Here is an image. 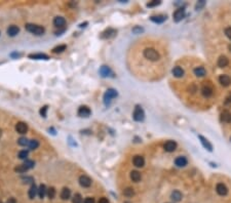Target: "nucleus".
Returning <instances> with one entry per match:
<instances>
[{"label":"nucleus","mask_w":231,"mask_h":203,"mask_svg":"<svg viewBox=\"0 0 231 203\" xmlns=\"http://www.w3.org/2000/svg\"><path fill=\"white\" fill-rule=\"evenodd\" d=\"M225 34H226V36L229 38V39H231V27L225 29Z\"/></svg>","instance_id":"37998d69"},{"label":"nucleus","mask_w":231,"mask_h":203,"mask_svg":"<svg viewBox=\"0 0 231 203\" xmlns=\"http://www.w3.org/2000/svg\"><path fill=\"white\" fill-rule=\"evenodd\" d=\"M124 203H130V202H128V201H126V202H124Z\"/></svg>","instance_id":"6e6d98bb"},{"label":"nucleus","mask_w":231,"mask_h":203,"mask_svg":"<svg viewBox=\"0 0 231 203\" xmlns=\"http://www.w3.org/2000/svg\"><path fill=\"white\" fill-rule=\"evenodd\" d=\"M143 54H144V56L147 60H149V61H151V62H156L160 58V56H159L158 52H156L155 49L151 48V47L145 48L144 52H143Z\"/></svg>","instance_id":"f257e3e1"},{"label":"nucleus","mask_w":231,"mask_h":203,"mask_svg":"<svg viewBox=\"0 0 231 203\" xmlns=\"http://www.w3.org/2000/svg\"><path fill=\"white\" fill-rule=\"evenodd\" d=\"M6 203H17V200H16L14 198H10L8 200H7Z\"/></svg>","instance_id":"de8ad7c7"},{"label":"nucleus","mask_w":231,"mask_h":203,"mask_svg":"<svg viewBox=\"0 0 231 203\" xmlns=\"http://www.w3.org/2000/svg\"><path fill=\"white\" fill-rule=\"evenodd\" d=\"M38 194V189H37V187L35 186V184H32V186H31V188H30V190H29V193H28V195H29V198L30 199H34L35 198V196Z\"/></svg>","instance_id":"4be33fe9"},{"label":"nucleus","mask_w":231,"mask_h":203,"mask_svg":"<svg viewBox=\"0 0 231 203\" xmlns=\"http://www.w3.org/2000/svg\"><path fill=\"white\" fill-rule=\"evenodd\" d=\"M16 130H17L18 133L24 134V133H26L28 131V125L25 122H18L17 125H16Z\"/></svg>","instance_id":"1a4fd4ad"},{"label":"nucleus","mask_w":231,"mask_h":203,"mask_svg":"<svg viewBox=\"0 0 231 203\" xmlns=\"http://www.w3.org/2000/svg\"><path fill=\"white\" fill-rule=\"evenodd\" d=\"M194 74L197 77H202V76H205L207 74V71H205V69L203 67H196L194 69Z\"/></svg>","instance_id":"bb28decb"},{"label":"nucleus","mask_w":231,"mask_h":203,"mask_svg":"<svg viewBox=\"0 0 231 203\" xmlns=\"http://www.w3.org/2000/svg\"><path fill=\"white\" fill-rule=\"evenodd\" d=\"M115 34H116V30H114V29H112V28H109V29H106L104 32H102L101 38L102 39H109V38L115 36Z\"/></svg>","instance_id":"6e6552de"},{"label":"nucleus","mask_w":231,"mask_h":203,"mask_svg":"<svg viewBox=\"0 0 231 203\" xmlns=\"http://www.w3.org/2000/svg\"><path fill=\"white\" fill-rule=\"evenodd\" d=\"M187 158L184 156H179L176 158L175 160V164L178 166V167H184V166L187 165Z\"/></svg>","instance_id":"4468645a"},{"label":"nucleus","mask_w":231,"mask_h":203,"mask_svg":"<svg viewBox=\"0 0 231 203\" xmlns=\"http://www.w3.org/2000/svg\"><path fill=\"white\" fill-rule=\"evenodd\" d=\"M123 195L126 197H132L135 195V191L132 188L128 187L126 188V189H124V191H123Z\"/></svg>","instance_id":"473e14b6"},{"label":"nucleus","mask_w":231,"mask_h":203,"mask_svg":"<svg viewBox=\"0 0 231 203\" xmlns=\"http://www.w3.org/2000/svg\"><path fill=\"white\" fill-rule=\"evenodd\" d=\"M28 170L26 168V166L24 165V164H22V165H20L19 167H17L16 168V171H18V172H21V173H23V172H26V171Z\"/></svg>","instance_id":"ea45409f"},{"label":"nucleus","mask_w":231,"mask_h":203,"mask_svg":"<svg viewBox=\"0 0 231 203\" xmlns=\"http://www.w3.org/2000/svg\"><path fill=\"white\" fill-rule=\"evenodd\" d=\"M29 142L30 141L28 140L27 138H20L19 141H18V144H19L20 146H23V147H26V146L29 145Z\"/></svg>","instance_id":"c9c22d12"},{"label":"nucleus","mask_w":231,"mask_h":203,"mask_svg":"<svg viewBox=\"0 0 231 203\" xmlns=\"http://www.w3.org/2000/svg\"><path fill=\"white\" fill-rule=\"evenodd\" d=\"M150 20L154 23L161 24L166 20V16H163V14H158V16H152L150 18Z\"/></svg>","instance_id":"f3484780"},{"label":"nucleus","mask_w":231,"mask_h":203,"mask_svg":"<svg viewBox=\"0 0 231 203\" xmlns=\"http://www.w3.org/2000/svg\"><path fill=\"white\" fill-rule=\"evenodd\" d=\"M100 74H101L102 77H108L109 75L111 74V70L108 66H102L101 69H100Z\"/></svg>","instance_id":"412c9836"},{"label":"nucleus","mask_w":231,"mask_h":203,"mask_svg":"<svg viewBox=\"0 0 231 203\" xmlns=\"http://www.w3.org/2000/svg\"><path fill=\"white\" fill-rule=\"evenodd\" d=\"M219 81L223 86H228L229 84L231 83V79L228 75H221L219 77Z\"/></svg>","instance_id":"a211bd4d"},{"label":"nucleus","mask_w":231,"mask_h":203,"mask_svg":"<svg viewBox=\"0 0 231 203\" xmlns=\"http://www.w3.org/2000/svg\"><path fill=\"white\" fill-rule=\"evenodd\" d=\"M19 32H20V28L18 26H16V25H12V26H10L7 28V34H8V36H10V37H14V36L18 35Z\"/></svg>","instance_id":"ddd939ff"},{"label":"nucleus","mask_w":231,"mask_h":203,"mask_svg":"<svg viewBox=\"0 0 231 203\" xmlns=\"http://www.w3.org/2000/svg\"><path fill=\"white\" fill-rule=\"evenodd\" d=\"M198 138H199V140H200V142L202 143L203 147H205V149H208L209 151H212V150H213V146L211 145V143L209 142V141L207 140V139H205V138H203L202 135H199V136H198Z\"/></svg>","instance_id":"393cba45"},{"label":"nucleus","mask_w":231,"mask_h":203,"mask_svg":"<svg viewBox=\"0 0 231 203\" xmlns=\"http://www.w3.org/2000/svg\"><path fill=\"white\" fill-rule=\"evenodd\" d=\"M160 4V1H156V0H154L153 2H150L147 4V6L148 7H153V6H156V5Z\"/></svg>","instance_id":"79ce46f5"},{"label":"nucleus","mask_w":231,"mask_h":203,"mask_svg":"<svg viewBox=\"0 0 231 203\" xmlns=\"http://www.w3.org/2000/svg\"><path fill=\"white\" fill-rule=\"evenodd\" d=\"M176 148H177V144L174 141H168L164 144V146H163V149L166 152H174L176 150Z\"/></svg>","instance_id":"9b49d317"},{"label":"nucleus","mask_w":231,"mask_h":203,"mask_svg":"<svg viewBox=\"0 0 231 203\" xmlns=\"http://www.w3.org/2000/svg\"><path fill=\"white\" fill-rule=\"evenodd\" d=\"M71 197V190L68 189V188H64L61 192V198L63 200H68Z\"/></svg>","instance_id":"a878e982"},{"label":"nucleus","mask_w":231,"mask_h":203,"mask_svg":"<svg viewBox=\"0 0 231 203\" xmlns=\"http://www.w3.org/2000/svg\"><path fill=\"white\" fill-rule=\"evenodd\" d=\"M26 30L28 32L32 33L34 35H37V36H40L43 35L45 32V29L41 26H38V25H34V24H27L26 26H25Z\"/></svg>","instance_id":"f03ea898"},{"label":"nucleus","mask_w":231,"mask_h":203,"mask_svg":"<svg viewBox=\"0 0 231 203\" xmlns=\"http://www.w3.org/2000/svg\"><path fill=\"white\" fill-rule=\"evenodd\" d=\"M221 120L225 123H230L231 122V113L229 111H223L221 114Z\"/></svg>","instance_id":"6ab92c4d"},{"label":"nucleus","mask_w":231,"mask_h":203,"mask_svg":"<svg viewBox=\"0 0 231 203\" xmlns=\"http://www.w3.org/2000/svg\"><path fill=\"white\" fill-rule=\"evenodd\" d=\"M216 191H217V193L219 194V195H221V196H225V195H227V193H228L227 187L224 184H222V183H219V184L216 186Z\"/></svg>","instance_id":"9d476101"},{"label":"nucleus","mask_w":231,"mask_h":203,"mask_svg":"<svg viewBox=\"0 0 231 203\" xmlns=\"http://www.w3.org/2000/svg\"><path fill=\"white\" fill-rule=\"evenodd\" d=\"M185 16V10L184 8H179L174 12V20L176 22H180Z\"/></svg>","instance_id":"f8f14e48"},{"label":"nucleus","mask_w":231,"mask_h":203,"mask_svg":"<svg viewBox=\"0 0 231 203\" xmlns=\"http://www.w3.org/2000/svg\"><path fill=\"white\" fill-rule=\"evenodd\" d=\"M189 90H191V92L193 94L194 91H196V86L195 85H191V88H189Z\"/></svg>","instance_id":"09e8293b"},{"label":"nucleus","mask_w":231,"mask_h":203,"mask_svg":"<svg viewBox=\"0 0 231 203\" xmlns=\"http://www.w3.org/2000/svg\"><path fill=\"white\" fill-rule=\"evenodd\" d=\"M171 198L173 199L174 201H176V202H179L180 200L182 199V194L180 191H173L172 194H171Z\"/></svg>","instance_id":"c85d7f7f"},{"label":"nucleus","mask_w":231,"mask_h":203,"mask_svg":"<svg viewBox=\"0 0 231 203\" xmlns=\"http://www.w3.org/2000/svg\"><path fill=\"white\" fill-rule=\"evenodd\" d=\"M47 110H48V107H47V106H43V107L41 108L40 111H39V113H40L41 117H43V118H45V117H46Z\"/></svg>","instance_id":"58836bf2"},{"label":"nucleus","mask_w":231,"mask_h":203,"mask_svg":"<svg viewBox=\"0 0 231 203\" xmlns=\"http://www.w3.org/2000/svg\"><path fill=\"white\" fill-rule=\"evenodd\" d=\"M231 102V96H229V98H227V100H226V104L230 103Z\"/></svg>","instance_id":"603ef678"},{"label":"nucleus","mask_w":231,"mask_h":203,"mask_svg":"<svg viewBox=\"0 0 231 203\" xmlns=\"http://www.w3.org/2000/svg\"><path fill=\"white\" fill-rule=\"evenodd\" d=\"M84 203H94V199L92 197H87V198H85Z\"/></svg>","instance_id":"a18cd8bd"},{"label":"nucleus","mask_w":231,"mask_h":203,"mask_svg":"<svg viewBox=\"0 0 231 203\" xmlns=\"http://www.w3.org/2000/svg\"><path fill=\"white\" fill-rule=\"evenodd\" d=\"M132 118H134L136 121H143L145 118V113L144 110L142 109V107L140 106H136L134 111V114H132Z\"/></svg>","instance_id":"20e7f679"},{"label":"nucleus","mask_w":231,"mask_h":203,"mask_svg":"<svg viewBox=\"0 0 231 203\" xmlns=\"http://www.w3.org/2000/svg\"><path fill=\"white\" fill-rule=\"evenodd\" d=\"M87 24H88V23H87V22H85V23H83V24H80V25H79V27H80V28H85Z\"/></svg>","instance_id":"8fccbe9b"},{"label":"nucleus","mask_w":231,"mask_h":203,"mask_svg":"<svg viewBox=\"0 0 231 203\" xmlns=\"http://www.w3.org/2000/svg\"><path fill=\"white\" fill-rule=\"evenodd\" d=\"M229 64V60L227 58V56H221L219 58H218V66L220 68H224L226 67L227 65Z\"/></svg>","instance_id":"aec40b11"},{"label":"nucleus","mask_w":231,"mask_h":203,"mask_svg":"<svg viewBox=\"0 0 231 203\" xmlns=\"http://www.w3.org/2000/svg\"><path fill=\"white\" fill-rule=\"evenodd\" d=\"M92 181L90 177H87V175L83 174L79 177V184H80L81 187L83 188H88L90 187V185H92Z\"/></svg>","instance_id":"423d86ee"},{"label":"nucleus","mask_w":231,"mask_h":203,"mask_svg":"<svg viewBox=\"0 0 231 203\" xmlns=\"http://www.w3.org/2000/svg\"><path fill=\"white\" fill-rule=\"evenodd\" d=\"M132 163L136 167H143L145 164V159L141 155H136L132 159Z\"/></svg>","instance_id":"0eeeda50"},{"label":"nucleus","mask_w":231,"mask_h":203,"mask_svg":"<svg viewBox=\"0 0 231 203\" xmlns=\"http://www.w3.org/2000/svg\"><path fill=\"white\" fill-rule=\"evenodd\" d=\"M173 74H174L175 77L180 78L184 75V70L180 67H175L174 69H173Z\"/></svg>","instance_id":"cd10ccee"},{"label":"nucleus","mask_w":231,"mask_h":203,"mask_svg":"<svg viewBox=\"0 0 231 203\" xmlns=\"http://www.w3.org/2000/svg\"><path fill=\"white\" fill-rule=\"evenodd\" d=\"M21 54H17V52H14V54H12V56H20Z\"/></svg>","instance_id":"3c124183"},{"label":"nucleus","mask_w":231,"mask_h":203,"mask_svg":"<svg viewBox=\"0 0 231 203\" xmlns=\"http://www.w3.org/2000/svg\"><path fill=\"white\" fill-rule=\"evenodd\" d=\"M201 92H202L203 96L209 98V96H211L213 94V88L211 86H209V85H205L202 87V89H201Z\"/></svg>","instance_id":"b1692460"},{"label":"nucleus","mask_w":231,"mask_h":203,"mask_svg":"<svg viewBox=\"0 0 231 203\" xmlns=\"http://www.w3.org/2000/svg\"><path fill=\"white\" fill-rule=\"evenodd\" d=\"M66 48H67V45H65V44L58 45V46L52 48V52H54V54H61L64 50H66Z\"/></svg>","instance_id":"7c9ffc66"},{"label":"nucleus","mask_w":231,"mask_h":203,"mask_svg":"<svg viewBox=\"0 0 231 203\" xmlns=\"http://www.w3.org/2000/svg\"><path fill=\"white\" fill-rule=\"evenodd\" d=\"M130 180L132 181V182L135 183H138L141 181V173L139 172V171L137 170H132V172H130Z\"/></svg>","instance_id":"5701e85b"},{"label":"nucleus","mask_w":231,"mask_h":203,"mask_svg":"<svg viewBox=\"0 0 231 203\" xmlns=\"http://www.w3.org/2000/svg\"><path fill=\"white\" fill-rule=\"evenodd\" d=\"M29 153L26 150H23V151L19 152V158L22 159V160H27V157H28Z\"/></svg>","instance_id":"e433bc0d"},{"label":"nucleus","mask_w":231,"mask_h":203,"mask_svg":"<svg viewBox=\"0 0 231 203\" xmlns=\"http://www.w3.org/2000/svg\"><path fill=\"white\" fill-rule=\"evenodd\" d=\"M24 165L26 166L27 169H31V168H33L34 165H35V163H34V161H32V160H25V162H24Z\"/></svg>","instance_id":"4c0bfd02"},{"label":"nucleus","mask_w":231,"mask_h":203,"mask_svg":"<svg viewBox=\"0 0 231 203\" xmlns=\"http://www.w3.org/2000/svg\"><path fill=\"white\" fill-rule=\"evenodd\" d=\"M46 193H47V189H46V187H45V185H40L39 188H38V195H39V197H40L41 199L44 198Z\"/></svg>","instance_id":"c756f323"},{"label":"nucleus","mask_w":231,"mask_h":203,"mask_svg":"<svg viewBox=\"0 0 231 203\" xmlns=\"http://www.w3.org/2000/svg\"><path fill=\"white\" fill-rule=\"evenodd\" d=\"M0 203H2V202H0Z\"/></svg>","instance_id":"4d7b16f0"},{"label":"nucleus","mask_w":231,"mask_h":203,"mask_svg":"<svg viewBox=\"0 0 231 203\" xmlns=\"http://www.w3.org/2000/svg\"><path fill=\"white\" fill-rule=\"evenodd\" d=\"M83 199H82V196H81L80 194H75L73 196V198H72V203H82Z\"/></svg>","instance_id":"72a5a7b5"},{"label":"nucleus","mask_w":231,"mask_h":203,"mask_svg":"<svg viewBox=\"0 0 231 203\" xmlns=\"http://www.w3.org/2000/svg\"><path fill=\"white\" fill-rule=\"evenodd\" d=\"M28 147L30 148L31 150H35V149H37V148L39 147V142H38L37 140H31L30 142H29Z\"/></svg>","instance_id":"2f4dec72"},{"label":"nucleus","mask_w":231,"mask_h":203,"mask_svg":"<svg viewBox=\"0 0 231 203\" xmlns=\"http://www.w3.org/2000/svg\"><path fill=\"white\" fill-rule=\"evenodd\" d=\"M66 24V20L64 19L63 16H56L54 19V25L58 28H62V27L65 26Z\"/></svg>","instance_id":"2eb2a0df"},{"label":"nucleus","mask_w":231,"mask_h":203,"mask_svg":"<svg viewBox=\"0 0 231 203\" xmlns=\"http://www.w3.org/2000/svg\"><path fill=\"white\" fill-rule=\"evenodd\" d=\"M98 203H110V202H109V200H108V199H107V198H105V197H103V198H101V199H100V200H99V202H98Z\"/></svg>","instance_id":"49530a36"},{"label":"nucleus","mask_w":231,"mask_h":203,"mask_svg":"<svg viewBox=\"0 0 231 203\" xmlns=\"http://www.w3.org/2000/svg\"><path fill=\"white\" fill-rule=\"evenodd\" d=\"M46 195L48 196L50 199H54V196H56V189L54 187H50V189H47V193Z\"/></svg>","instance_id":"f704fd0d"},{"label":"nucleus","mask_w":231,"mask_h":203,"mask_svg":"<svg viewBox=\"0 0 231 203\" xmlns=\"http://www.w3.org/2000/svg\"><path fill=\"white\" fill-rule=\"evenodd\" d=\"M132 32H134L135 34H140L141 32H143V28H141V27H135V28L132 29Z\"/></svg>","instance_id":"a19ab883"},{"label":"nucleus","mask_w":231,"mask_h":203,"mask_svg":"<svg viewBox=\"0 0 231 203\" xmlns=\"http://www.w3.org/2000/svg\"><path fill=\"white\" fill-rule=\"evenodd\" d=\"M229 50L231 52V45H229Z\"/></svg>","instance_id":"5fc2aeb1"},{"label":"nucleus","mask_w":231,"mask_h":203,"mask_svg":"<svg viewBox=\"0 0 231 203\" xmlns=\"http://www.w3.org/2000/svg\"><path fill=\"white\" fill-rule=\"evenodd\" d=\"M28 58L32 60H48L50 56L45 54H31L28 56Z\"/></svg>","instance_id":"dca6fc26"},{"label":"nucleus","mask_w":231,"mask_h":203,"mask_svg":"<svg viewBox=\"0 0 231 203\" xmlns=\"http://www.w3.org/2000/svg\"><path fill=\"white\" fill-rule=\"evenodd\" d=\"M1 135H2V130L0 129V138H1Z\"/></svg>","instance_id":"864d4df0"},{"label":"nucleus","mask_w":231,"mask_h":203,"mask_svg":"<svg viewBox=\"0 0 231 203\" xmlns=\"http://www.w3.org/2000/svg\"><path fill=\"white\" fill-rule=\"evenodd\" d=\"M78 116L79 117H82V118H87V117H90V114H92V111L87 106H81L79 109H78V112H77Z\"/></svg>","instance_id":"39448f33"},{"label":"nucleus","mask_w":231,"mask_h":203,"mask_svg":"<svg viewBox=\"0 0 231 203\" xmlns=\"http://www.w3.org/2000/svg\"><path fill=\"white\" fill-rule=\"evenodd\" d=\"M205 4V2L203 1V0H201V1H198L197 4H196V8H197V10H199V8H201V7H202Z\"/></svg>","instance_id":"c03bdc74"},{"label":"nucleus","mask_w":231,"mask_h":203,"mask_svg":"<svg viewBox=\"0 0 231 203\" xmlns=\"http://www.w3.org/2000/svg\"><path fill=\"white\" fill-rule=\"evenodd\" d=\"M117 91L115 90L114 88H109L106 90V92H105L104 94V103L106 106H108L109 104H110V102L112 100H113L114 98H116L117 96Z\"/></svg>","instance_id":"7ed1b4c3"}]
</instances>
